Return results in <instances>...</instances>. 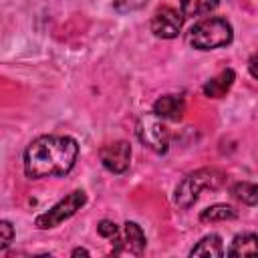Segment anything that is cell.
I'll return each instance as SVG.
<instances>
[{"label":"cell","instance_id":"e0dca14e","mask_svg":"<svg viewBox=\"0 0 258 258\" xmlns=\"http://www.w3.org/2000/svg\"><path fill=\"white\" fill-rule=\"evenodd\" d=\"M97 230H99V234H101L103 238H109V240H115V238L119 236V228H117V224L111 222V220H103V222H99Z\"/></svg>","mask_w":258,"mask_h":258},{"label":"cell","instance_id":"7a4b0ae2","mask_svg":"<svg viewBox=\"0 0 258 258\" xmlns=\"http://www.w3.org/2000/svg\"><path fill=\"white\" fill-rule=\"evenodd\" d=\"M224 181V173L218 171V169H212V167H204V169H198L189 175H185L177 187H175V204L179 208H189L198 198H200V191L202 189H218Z\"/></svg>","mask_w":258,"mask_h":258},{"label":"cell","instance_id":"d6986e66","mask_svg":"<svg viewBox=\"0 0 258 258\" xmlns=\"http://www.w3.org/2000/svg\"><path fill=\"white\" fill-rule=\"evenodd\" d=\"M248 71H250V75L258 81V52H256V54H252V58L248 60Z\"/></svg>","mask_w":258,"mask_h":258},{"label":"cell","instance_id":"ffe728a7","mask_svg":"<svg viewBox=\"0 0 258 258\" xmlns=\"http://www.w3.org/2000/svg\"><path fill=\"white\" fill-rule=\"evenodd\" d=\"M79 254H83V256H89V252H87V250H83V248H77V250H73V256H79Z\"/></svg>","mask_w":258,"mask_h":258},{"label":"cell","instance_id":"4fadbf2b","mask_svg":"<svg viewBox=\"0 0 258 258\" xmlns=\"http://www.w3.org/2000/svg\"><path fill=\"white\" fill-rule=\"evenodd\" d=\"M238 214L232 206H226V204H216V206H210L206 210H202L200 214V222H226V220H234Z\"/></svg>","mask_w":258,"mask_h":258},{"label":"cell","instance_id":"9a60e30c","mask_svg":"<svg viewBox=\"0 0 258 258\" xmlns=\"http://www.w3.org/2000/svg\"><path fill=\"white\" fill-rule=\"evenodd\" d=\"M232 196L246 206H256L258 204V185L250 183V181H238L232 187Z\"/></svg>","mask_w":258,"mask_h":258},{"label":"cell","instance_id":"ac0fdd59","mask_svg":"<svg viewBox=\"0 0 258 258\" xmlns=\"http://www.w3.org/2000/svg\"><path fill=\"white\" fill-rule=\"evenodd\" d=\"M149 0H115V8L119 12H131V10H139L147 4Z\"/></svg>","mask_w":258,"mask_h":258},{"label":"cell","instance_id":"52a82bcc","mask_svg":"<svg viewBox=\"0 0 258 258\" xmlns=\"http://www.w3.org/2000/svg\"><path fill=\"white\" fill-rule=\"evenodd\" d=\"M101 163L113 171V173H123L127 171L129 163H131V147L127 141H113L101 147L99 151Z\"/></svg>","mask_w":258,"mask_h":258},{"label":"cell","instance_id":"8fae6325","mask_svg":"<svg viewBox=\"0 0 258 258\" xmlns=\"http://www.w3.org/2000/svg\"><path fill=\"white\" fill-rule=\"evenodd\" d=\"M228 256H258V236L238 234L228 248Z\"/></svg>","mask_w":258,"mask_h":258},{"label":"cell","instance_id":"2e32d148","mask_svg":"<svg viewBox=\"0 0 258 258\" xmlns=\"http://www.w3.org/2000/svg\"><path fill=\"white\" fill-rule=\"evenodd\" d=\"M12 238H14V228L8 220H2L0 222V250H6L10 244H12Z\"/></svg>","mask_w":258,"mask_h":258},{"label":"cell","instance_id":"3957f363","mask_svg":"<svg viewBox=\"0 0 258 258\" xmlns=\"http://www.w3.org/2000/svg\"><path fill=\"white\" fill-rule=\"evenodd\" d=\"M232 42V26L226 18L214 16L198 22L189 30V44L198 50H214Z\"/></svg>","mask_w":258,"mask_h":258},{"label":"cell","instance_id":"5bb4252c","mask_svg":"<svg viewBox=\"0 0 258 258\" xmlns=\"http://www.w3.org/2000/svg\"><path fill=\"white\" fill-rule=\"evenodd\" d=\"M220 0H179V6H181V14L183 16H204L208 12H212L216 6H218Z\"/></svg>","mask_w":258,"mask_h":258},{"label":"cell","instance_id":"8992f818","mask_svg":"<svg viewBox=\"0 0 258 258\" xmlns=\"http://www.w3.org/2000/svg\"><path fill=\"white\" fill-rule=\"evenodd\" d=\"M181 24H183L181 12H177L171 6H163L151 16L149 28L159 38H175L179 34V30H181Z\"/></svg>","mask_w":258,"mask_h":258},{"label":"cell","instance_id":"5b68a950","mask_svg":"<svg viewBox=\"0 0 258 258\" xmlns=\"http://www.w3.org/2000/svg\"><path fill=\"white\" fill-rule=\"evenodd\" d=\"M85 202H87L85 191L77 189V191L69 194L67 198H62L58 204H54L48 212L40 214V216L36 218V222H34V224H36V228H40V230L54 228V226H58L60 222L69 220L73 214H77V210H81V208L85 206Z\"/></svg>","mask_w":258,"mask_h":258},{"label":"cell","instance_id":"277c9868","mask_svg":"<svg viewBox=\"0 0 258 258\" xmlns=\"http://www.w3.org/2000/svg\"><path fill=\"white\" fill-rule=\"evenodd\" d=\"M135 133L137 139L149 147L155 153H165L167 145H169V131L163 123V119L155 113H145L139 117L137 125H135Z\"/></svg>","mask_w":258,"mask_h":258},{"label":"cell","instance_id":"6da1fadb","mask_svg":"<svg viewBox=\"0 0 258 258\" xmlns=\"http://www.w3.org/2000/svg\"><path fill=\"white\" fill-rule=\"evenodd\" d=\"M79 155V145L67 135L36 137L24 151V173L30 179L64 175L73 169Z\"/></svg>","mask_w":258,"mask_h":258},{"label":"cell","instance_id":"7c38bea8","mask_svg":"<svg viewBox=\"0 0 258 258\" xmlns=\"http://www.w3.org/2000/svg\"><path fill=\"white\" fill-rule=\"evenodd\" d=\"M189 256H210V258H220V256H224L222 238H220L218 234L204 236V238L191 248Z\"/></svg>","mask_w":258,"mask_h":258},{"label":"cell","instance_id":"30bf717a","mask_svg":"<svg viewBox=\"0 0 258 258\" xmlns=\"http://www.w3.org/2000/svg\"><path fill=\"white\" fill-rule=\"evenodd\" d=\"M234 79H236V75H234L232 69L222 71L218 77L210 79V81L204 85V95H206V97H212V99L224 97V95L230 91V87L234 85Z\"/></svg>","mask_w":258,"mask_h":258},{"label":"cell","instance_id":"ba28073f","mask_svg":"<svg viewBox=\"0 0 258 258\" xmlns=\"http://www.w3.org/2000/svg\"><path fill=\"white\" fill-rule=\"evenodd\" d=\"M113 242H117V246L113 248V254L139 256L145 248V236L135 222H127L123 226V232H119V236Z\"/></svg>","mask_w":258,"mask_h":258},{"label":"cell","instance_id":"9c48e42d","mask_svg":"<svg viewBox=\"0 0 258 258\" xmlns=\"http://www.w3.org/2000/svg\"><path fill=\"white\" fill-rule=\"evenodd\" d=\"M183 111H185V103L179 95H163L153 103V113L159 115L161 119L177 121L181 119Z\"/></svg>","mask_w":258,"mask_h":258}]
</instances>
